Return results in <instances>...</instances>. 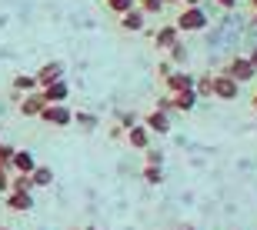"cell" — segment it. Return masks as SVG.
Here are the masks:
<instances>
[{
    "mask_svg": "<svg viewBox=\"0 0 257 230\" xmlns=\"http://www.w3.org/2000/svg\"><path fill=\"white\" fill-rule=\"evenodd\" d=\"M50 120H67V117H70V114H67V110H50Z\"/></svg>",
    "mask_w": 257,
    "mask_h": 230,
    "instance_id": "cell-4",
    "label": "cell"
},
{
    "mask_svg": "<svg viewBox=\"0 0 257 230\" xmlns=\"http://www.w3.org/2000/svg\"><path fill=\"white\" fill-rule=\"evenodd\" d=\"M131 7V0H110V10H127Z\"/></svg>",
    "mask_w": 257,
    "mask_h": 230,
    "instance_id": "cell-3",
    "label": "cell"
},
{
    "mask_svg": "<svg viewBox=\"0 0 257 230\" xmlns=\"http://www.w3.org/2000/svg\"><path fill=\"white\" fill-rule=\"evenodd\" d=\"M134 144H137V147L147 144V134H144V130H134Z\"/></svg>",
    "mask_w": 257,
    "mask_h": 230,
    "instance_id": "cell-5",
    "label": "cell"
},
{
    "mask_svg": "<svg viewBox=\"0 0 257 230\" xmlns=\"http://www.w3.org/2000/svg\"><path fill=\"white\" fill-rule=\"evenodd\" d=\"M17 167H20V170H27V167H30V157H27V153H20V157H17Z\"/></svg>",
    "mask_w": 257,
    "mask_h": 230,
    "instance_id": "cell-6",
    "label": "cell"
},
{
    "mask_svg": "<svg viewBox=\"0 0 257 230\" xmlns=\"http://www.w3.org/2000/svg\"><path fill=\"white\" fill-rule=\"evenodd\" d=\"M184 24H187V27H200V24H204V17H200V14H187V17H184Z\"/></svg>",
    "mask_w": 257,
    "mask_h": 230,
    "instance_id": "cell-2",
    "label": "cell"
},
{
    "mask_svg": "<svg viewBox=\"0 0 257 230\" xmlns=\"http://www.w3.org/2000/svg\"><path fill=\"white\" fill-rule=\"evenodd\" d=\"M217 94L220 97H234V84H230V80H217Z\"/></svg>",
    "mask_w": 257,
    "mask_h": 230,
    "instance_id": "cell-1",
    "label": "cell"
}]
</instances>
